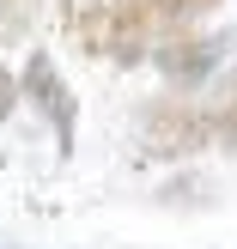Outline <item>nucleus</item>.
<instances>
[{"mask_svg": "<svg viewBox=\"0 0 237 249\" xmlns=\"http://www.w3.org/2000/svg\"><path fill=\"white\" fill-rule=\"evenodd\" d=\"M140 146L152 158H189L201 146H213V122H207V104H189V97H158V104L140 109Z\"/></svg>", "mask_w": 237, "mask_h": 249, "instance_id": "nucleus-1", "label": "nucleus"}, {"mask_svg": "<svg viewBox=\"0 0 237 249\" xmlns=\"http://www.w3.org/2000/svg\"><path fill=\"white\" fill-rule=\"evenodd\" d=\"M18 97H31V104L43 109L49 128H55V146L73 152V140H79V104H73V91H67V79H61V67H55L49 49H31V61H24V73H18Z\"/></svg>", "mask_w": 237, "mask_h": 249, "instance_id": "nucleus-2", "label": "nucleus"}, {"mask_svg": "<svg viewBox=\"0 0 237 249\" xmlns=\"http://www.w3.org/2000/svg\"><path fill=\"white\" fill-rule=\"evenodd\" d=\"M225 43H231V36H195V31H170V36H158L152 61H158V73H164V79L177 85V91H195V85H207V73L219 67Z\"/></svg>", "mask_w": 237, "mask_h": 249, "instance_id": "nucleus-3", "label": "nucleus"}, {"mask_svg": "<svg viewBox=\"0 0 237 249\" xmlns=\"http://www.w3.org/2000/svg\"><path fill=\"white\" fill-rule=\"evenodd\" d=\"M158 24H164V12L152 6V0H109V36H104V55H116L122 67H134V61H146L158 49Z\"/></svg>", "mask_w": 237, "mask_h": 249, "instance_id": "nucleus-4", "label": "nucleus"}, {"mask_svg": "<svg viewBox=\"0 0 237 249\" xmlns=\"http://www.w3.org/2000/svg\"><path fill=\"white\" fill-rule=\"evenodd\" d=\"M67 31L79 49L104 55V36H109V0H67Z\"/></svg>", "mask_w": 237, "mask_h": 249, "instance_id": "nucleus-5", "label": "nucleus"}, {"mask_svg": "<svg viewBox=\"0 0 237 249\" xmlns=\"http://www.w3.org/2000/svg\"><path fill=\"white\" fill-rule=\"evenodd\" d=\"M207 122H213V140L225 146V152H237V67H231L225 79L213 85V104H207Z\"/></svg>", "mask_w": 237, "mask_h": 249, "instance_id": "nucleus-6", "label": "nucleus"}, {"mask_svg": "<svg viewBox=\"0 0 237 249\" xmlns=\"http://www.w3.org/2000/svg\"><path fill=\"white\" fill-rule=\"evenodd\" d=\"M152 6H158V12H164V18H170V24H177V18H201V12H213V6H219V0H152Z\"/></svg>", "mask_w": 237, "mask_h": 249, "instance_id": "nucleus-7", "label": "nucleus"}, {"mask_svg": "<svg viewBox=\"0 0 237 249\" xmlns=\"http://www.w3.org/2000/svg\"><path fill=\"white\" fill-rule=\"evenodd\" d=\"M12 109H18V73H12L6 61H0V122H6Z\"/></svg>", "mask_w": 237, "mask_h": 249, "instance_id": "nucleus-8", "label": "nucleus"}]
</instances>
